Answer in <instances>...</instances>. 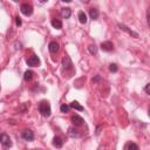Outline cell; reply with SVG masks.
I'll return each instance as SVG.
<instances>
[{
  "mask_svg": "<svg viewBox=\"0 0 150 150\" xmlns=\"http://www.w3.org/2000/svg\"><path fill=\"white\" fill-rule=\"evenodd\" d=\"M39 111H40V114H41L42 116L48 117V116L50 115V112H52L49 102H48V101H41V102L39 103Z\"/></svg>",
  "mask_w": 150,
  "mask_h": 150,
  "instance_id": "1",
  "label": "cell"
},
{
  "mask_svg": "<svg viewBox=\"0 0 150 150\" xmlns=\"http://www.w3.org/2000/svg\"><path fill=\"white\" fill-rule=\"evenodd\" d=\"M26 62H27V64L28 66H30V67H38L39 64H40V60H39V57L36 56V55H30V56H28L27 59H26Z\"/></svg>",
  "mask_w": 150,
  "mask_h": 150,
  "instance_id": "2",
  "label": "cell"
},
{
  "mask_svg": "<svg viewBox=\"0 0 150 150\" xmlns=\"http://www.w3.org/2000/svg\"><path fill=\"white\" fill-rule=\"evenodd\" d=\"M20 11H21V13L23 15L28 16V15H30L33 13V6L29 5V4H22L21 7H20Z\"/></svg>",
  "mask_w": 150,
  "mask_h": 150,
  "instance_id": "3",
  "label": "cell"
},
{
  "mask_svg": "<svg viewBox=\"0 0 150 150\" xmlns=\"http://www.w3.org/2000/svg\"><path fill=\"white\" fill-rule=\"evenodd\" d=\"M0 143L4 145V148H11L12 146V141H11V138H9V136L7 135V134H2V136H1V139H0Z\"/></svg>",
  "mask_w": 150,
  "mask_h": 150,
  "instance_id": "4",
  "label": "cell"
},
{
  "mask_svg": "<svg viewBox=\"0 0 150 150\" xmlns=\"http://www.w3.org/2000/svg\"><path fill=\"white\" fill-rule=\"evenodd\" d=\"M62 67H63V69H71L73 68V62H71V60H70V57L68 55L63 56V59H62Z\"/></svg>",
  "mask_w": 150,
  "mask_h": 150,
  "instance_id": "5",
  "label": "cell"
},
{
  "mask_svg": "<svg viewBox=\"0 0 150 150\" xmlns=\"http://www.w3.org/2000/svg\"><path fill=\"white\" fill-rule=\"evenodd\" d=\"M118 27H120V29L121 30H123V32H125V33H128L129 35H131V36H134V38H138V34L137 33H135L134 30H131V29H129L125 25H122V23H118Z\"/></svg>",
  "mask_w": 150,
  "mask_h": 150,
  "instance_id": "6",
  "label": "cell"
},
{
  "mask_svg": "<svg viewBox=\"0 0 150 150\" xmlns=\"http://www.w3.org/2000/svg\"><path fill=\"white\" fill-rule=\"evenodd\" d=\"M101 49L104 50V52H111L114 49V45L110 41H104V42L101 43Z\"/></svg>",
  "mask_w": 150,
  "mask_h": 150,
  "instance_id": "7",
  "label": "cell"
},
{
  "mask_svg": "<svg viewBox=\"0 0 150 150\" xmlns=\"http://www.w3.org/2000/svg\"><path fill=\"white\" fill-rule=\"evenodd\" d=\"M22 137H23L26 141H33V139H34V134H33L32 130L25 129V130L22 131Z\"/></svg>",
  "mask_w": 150,
  "mask_h": 150,
  "instance_id": "8",
  "label": "cell"
},
{
  "mask_svg": "<svg viewBox=\"0 0 150 150\" xmlns=\"http://www.w3.org/2000/svg\"><path fill=\"white\" fill-rule=\"evenodd\" d=\"M70 120H71L73 124L77 125V127H79V125H82V124H83V122H84V121H83V118H82L81 116H79V115H73Z\"/></svg>",
  "mask_w": 150,
  "mask_h": 150,
  "instance_id": "9",
  "label": "cell"
},
{
  "mask_svg": "<svg viewBox=\"0 0 150 150\" xmlns=\"http://www.w3.org/2000/svg\"><path fill=\"white\" fill-rule=\"evenodd\" d=\"M70 15H71V9L69 7H64V8L61 9V16L63 19H68Z\"/></svg>",
  "mask_w": 150,
  "mask_h": 150,
  "instance_id": "10",
  "label": "cell"
},
{
  "mask_svg": "<svg viewBox=\"0 0 150 150\" xmlns=\"http://www.w3.org/2000/svg\"><path fill=\"white\" fill-rule=\"evenodd\" d=\"M48 48H49V52H50V53H57V52H59V43H57L56 41H52V42L49 43Z\"/></svg>",
  "mask_w": 150,
  "mask_h": 150,
  "instance_id": "11",
  "label": "cell"
},
{
  "mask_svg": "<svg viewBox=\"0 0 150 150\" xmlns=\"http://www.w3.org/2000/svg\"><path fill=\"white\" fill-rule=\"evenodd\" d=\"M68 135H69L70 137H80V136H81L80 131H79L77 129H75V128H69V130H68Z\"/></svg>",
  "mask_w": 150,
  "mask_h": 150,
  "instance_id": "12",
  "label": "cell"
},
{
  "mask_svg": "<svg viewBox=\"0 0 150 150\" xmlns=\"http://www.w3.org/2000/svg\"><path fill=\"white\" fill-rule=\"evenodd\" d=\"M52 26L54 27V28H56V29H61L62 28V22H61V20H59V19H52Z\"/></svg>",
  "mask_w": 150,
  "mask_h": 150,
  "instance_id": "13",
  "label": "cell"
},
{
  "mask_svg": "<svg viewBox=\"0 0 150 150\" xmlns=\"http://www.w3.org/2000/svg\"><path fill=\"white\" fill-rule=\"evenodd\" d=\"M53 144H54V146H56V148H62L63 141H62L61 137H54V138H53Z\"/></svg>",
  "mask_w": 150,
  "mask_h": 150,
  "instance_id": "14",
  "label": "cell"
},
{
  "mask_svg": "<svg viewBox=\"0 0 150 150\" xmlns=\"http://www.w3.org/2000/svg\"><path fill=\"white\" fill-rule=\"evenodd\" d=\"M89 15H90V18H91L93 20H96V19L98 18V9H96V8H90V9H89Z\"/></svg>",
  "mask_w": 150,
  "mask_h": 150,
  "instance_id": "15",
  "label": "cell"
},
{
  "mask_svg": "<svg viewBox=\"0 0 150 150\" xmlns=\"http://www.w3.org/2000/svg\"><path fill=\"white\" fill-rule=\"evenodd\" d=\"M69 107L73 108V109H76V110H79V111H82V110H83V107H82L77 101H73Z\"/></svg>",
  "mask_w": 150,
  "mask_h": 150,
  "instance_id": "16",
  "label": "cell"
},
{
  "mask_svg": "<svg viewBox=\"0 0 150 150\" xmlns=\"http://www.w3.org/2000/svg\"><path fill=\"white\" fill-rule=\"evenodd\" d=\"M33 75H34V73H33L32 70H26V71H25V75H23L25 81H30V80L33 79Z\"/></svg>",
  "mask_w": 150,
  "mask_h": 150,
  "instance_id": "17",
  "label": "cell"
},
{
  "mask_svg": "<svg viewBox=\"0 0 150 150\" xmlns=\"http://www.w3.org/2000/svg\"><path fill=\"white\" fill-rule=\"evenodd\" d=\"M87 15H86V13L84 12H80L79 13V21L81 22V23H86L87 22Z\"/></svg>",
  "mask_w": 150,
  "mask_h": 150,
  "instance_id": "18",
  "label": "cell"
},
{
  "mask_svg": "<svg viewBox=\"0 0 150 150\" xmlns=\"http://www.w3.org/2000/svg\"><path fill=\"white\" fill-rule=\"evenodd\" d=\"M88 50H89V53L90 54H96L97 53V47H96V45H89L88 46Z\"/></svg>",
  "mask_w": 150,
  "mask_h": 150,
  "instance_id": "19",
  "label": "cell"
},
{
  "mask_svg": "<svg viewBox=\"0 0 150 150\" xmlns=\"http://www.w3.org/2000/svg\"><path fill=\"white\" fill-rule=\"evenodd\" d=\"M125 150H138V146L135 143H128L125 146Z\"/></svg>",
  "mask_w": 150,
  "mask_h": 150,
  "instance_id": "20",
  "label": "cell"
},
{
  "mask_svg": "<svg viewBox=\"0 0 150 150\" xmlns=\"http://www.w3.org/2000/svg\"><path fill=\"white\" fill-rule=\"evenodd\" d=\"M60 109H61L62 112H68V110H69V105H67V104H62V105L60 107Z\"/></svg>",
  "mask_w": 150,
  "mask_h": 150,
  "instance_id": "21",
  "label": "cell"
},
{
  "mask_svg": "<svg viewBox=\"0 0 150 150\" xmlns=\"http://www.w3.org/2000/svg\"><path fill=\"white\" fill-rule=\"evenodd\" d=\"M109 70H110V71H114V73L117 71V66H116L115 63H111V64L109 66Z\"/></svg>",
  "mask_w": 150,
  "mask_h": 150,
  "instance_id": "22",
  "label": "cell"
},
{
  "mask_svg": "<svg viewBox=\"0 0 150 150\" xmlns=\"http://www.w3.org/2000/svg\"><path fill=\"white\" fill-rule=\"evenodd\" d=\"M145 93H146V94H150V83H148V84L145 86Z\"/></svg>",
  "mask_w": 150,
  "mask_h": 150,
  "instance_id": "23",
  "label": "cell"
},
{
  "mask_svg": "<svg viewBox=\"0 0 150 150\" xmlns=\"http://www.w3.org/2000/svg\"><path fill=\"white\" fill-rule=\"evenodd\" d=\"M15 23H16L18 26H20V25H21V20H20V18H19V16H16V18H15Z\"/></svg>",
  "mask_w": 150,
  "mask_h": 150,
  "instance_id": "24",
  "label": "cell"
},
{
  "mask_svg": "<svg viewBox=\"0 0 150 150\" xmlns=\"http://www.w3.org/2000/svg\"><path fill=\"white\" fill-rule=\"evenodd\" d=\"M98 150H108V149H107V148H103V146H100Z\"/></svg>",
  "mask_w": 150,
  "mask_h": 150,
  "instance_id": "25",
  "label": "cell"
},
{
  "mask_svg": "<svg viewBox=\"0 0 150 150\" xmlns=\"http://www.w3.org/2000/svg\"><path fill=\"white\" fill-rule=\"evenodd\" d=\"M1 136H2V131L0 130V139H1Z\"/></svg>",
  "mask_w": 150,
  "mask_h": 150,
  "instance_id": "26",
  "label": "cell"
}]
</instances>
